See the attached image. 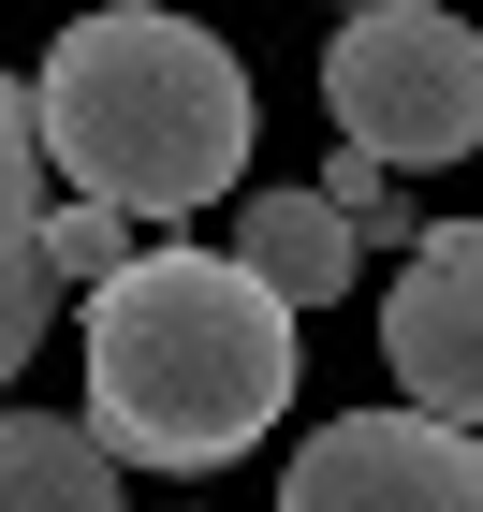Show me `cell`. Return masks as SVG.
<instances>
[{
  "instance_id": "6da1fadb",
  "label": "cell",
  "mask_w": 483,
  "mask_h": 512,
  "mask_svg": "<svg viewBox=\"0 0 483 512\" xmlns=\"http://www.w3.org/2000/svg\"><path fill=\"white\" fill-rule=\"evenodd\" d=\"M293 410V308L235 249H132L88 293V439L118 469H235Z\"/></svg>"
},
{
  "instance_id": "ba28073f",
  "label": "cell",
  "mask_w": 483,
  "mask_h": 512,
  "mask_svg": "<svg viewBox=\"0 0 483 512\" xmlns=\"http://www.w3.org/2000/svg\"><path fill=\"white\" fill-rule=\"evenodd\" d=\"M0 512H118V454L59 410H0Z\"/></svg>"
},
{
  "instance_id": "9c48e42d",
  "label": "cell",
  "mask_w": 483,
  "mask_h": 512,
  "mask_svg": "<svg viewBox=\"0 0 483 512\" xmlns=\"http://www.w3.org/2000/svg\"><path fill=\"white\" fill-rule=\"evenodd\" d=\"M118 264H132V220H118V205H44V278L103 293Z\"/></svg>"
},
{
  "instance_id": "7a4b0ae2",
  "label": "cell",
  "mask_w": 483,
  "mask_h": 512,
  "mask_svg": "<svg viewBox=\"0 0 483 512\" xmlns=\"http://www.w3.org/2000/svg\"><path fill=\"white\" fill-rule=\"evenodd\" d=\"M249 132H264L249 59L220 30H191V15H147V0L74 15L30 74V147L74 176V205H118V220L220 205L249 176Z\"/></svg>"
},
{
  "instance_id": "52a82bcc",
  "label": "cell",
  "mask_w": 483,
  "mask_h": 512,
  "mask_svg": "<svg viewBox=\"0 0 483 512\" xmlns=\"http://www.w3.org/2000/svg\"><path fill=\"white\" fill-rule=\"evenodd\" d=\"M235 278H264L279 308H337L352 293V220L322 191H249L235 205Z\"/></svg>"
},
{
  "instance_id": "3957f363",
  "label": "cell",
  "mask_w": 483,
  "mask_h": 512,
  "mask_svg": "<svg viewBox=\"0 0 483 512\" xmlns=\"http://www.w3.org/2000/svg\"><path fill=\"white\" fill-rule=\"evenodd\" d=\"M322 118L337 147L381 161V176H425V161L483 147V30L440 0H366L352 30L322 44Z\"/></svg>"
},
{
  "instance_id": "30bf717a",
  "label": "cell",
  "mask_w": 483,
  "mask_h": 512,
  "mask_svg": "<svg viewBox=\"0 0 483 512\" xmlns=\"http://www.w3.org/2000/svg\"><path fill=\"white\" fill-rule=\"evenodd\" d=\"M308 191L337 205V220H352V249H366V235H410V249H425V220H410V191L381 176V161H352V147H337V161L308 176Z\"/></svg>"
},
{
  "instance_id": "5b68a950",
  "label": "cell",
  "mask_w": 483,
  "mask_h": 512,
  "mask_svg": "<svg viewBox=\"0 0 483 512\" xmlns=\"http://www.w3.org/2000/svg\"><path fill=\"white\" fill-rule=\"evenodd\" d=\"M381 366H396V395L425 425L483 439V235L469 220H440V235L396 264V293H381Z\"/></svg>"
},
{
  "instance_id": "277c9868",
  "label": "cell",
  "mask_w": 483,
  "mask_h": 512,
  "mask_svg": "<svg viewBox=\"0 0 483 512\" xmlns=\"http://www.w3.org/2000/svg\"><path fill=\"white\" fill-rule=\"evenodd\" d=\"M279 512H483V439L425 410H337L279 469Z\"/></svg>"
},
{
  "instance_id": "8992f818",
  "label": "cell",
  "mask_w": 483,
  "mask_h": 512,
  "mask_svg": "<svg viewBox=\"0 0 483 512\" xmlns=\"http://www.w3.org/2000/svg\"><path fill=\"white\" fill-rule=\"evenodd\" d=\"M44 308H59V278H44V147H30V88L0 74V410H15V366L44 352Z\"/></svg>"
}]
</instances>
